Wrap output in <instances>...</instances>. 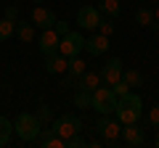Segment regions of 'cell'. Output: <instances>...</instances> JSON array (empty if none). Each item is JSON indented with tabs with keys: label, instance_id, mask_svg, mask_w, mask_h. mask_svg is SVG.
I'll list each match as a JSON object with an SVG mask.
<instances>
[{
	"label": "cell",
	"instance_id": "obj_1",
	"mask_svg": "<svg viewBox=\"0 0 159 148\" xmlns=\"http://www.w3.org/2000/svg\"><path fill=\"white\" fill-rule=\"evenodd\" d=\"M114 116H117L122 124H133L143 116V101L135 93H125V95L117 98V108H114Z\"/></svg>",
	"mask_w": 159,
	"mask_h": 148
},
{
	"label": "cell",
	"instance_id": "obj_2",
	"mask_svg": "<svg viewBox=\"0 0 159 148\" xmlns=\"http://www.w3.org/2000/svg\"><path fill=\"white\" fill-rule=\"evenodd\" d=\"M96 130L106 146H119L122 143V122L111 119V114H101L96 122Z\"/></svg>",
	"mask_w": 159,
	"mask_h": 148
},
{
	"label": "cell",
	"instance_id": "obj_3",
	"mask_svg": "<svg viewBox=\"0 0 159 148\" xmlns=\"http://www.w3.org/2000/svg\"><path fill=\"white\" fill-rule=\"evenodd\" d=\"M40 130H43V122L37 119V114H29V111H24V114L16 116V135L21 137L24 143L37 140Z\"/></svg>",
	"mask_w": 159,
	"mask_h": 148
},
{
	"label": "cell",
	"instance_id": "obj_4",
	"mask_svg": "<svg viewBox=\"0 0 159 148\" xmlns=\"http://www.w3.org/2000/svg\"><path fill=\"white\" fill-rule=\"evenodd\" d=\"M90 108L98 111V114H114L117 108V95H114L111 87H96L93 90V101H90Z\"/></svg>",
	"mask_w": 159,
	"mask_h": 148
},
{
	"label": "cell",
	"instance_id": "obj_5",
	"mask_svg": "<svg viewBox=\"0 0 159 148\" xmlns=\"http://www.w3.org/2000/svg\"><path fill=\"white\" fill-rule=\"evenodd\" d=\"M51 127H53V132H56L58 137H64V140H66V137L82 132V119H80L77 114H64V116H58V119H53Z\"/></svg>",
	"mask_w": 159,
	"mask_h": 148
},
{
	"label": "cell",
	"instance_id": "obj_6",
	"mask_svg": "<svg viewBox=\"0 0 159 148\" xmlns=\"http://www.w3.org/2000/svg\"><path fill=\"white\" fill-rule=\"evenodd\" d=\"M80 50H85V37L80 32H72V29H69L61 37V42H58V53L66 56V58H72V56H80Z\"/></svg>",
	"mask_w": 159,
	"mask_h": 148
},
{
	"label": "cell",
	"instance_id": "obj_7",
	"mask_svg": "<svg viewBox=\"0 0 159 148\" xmlns=\"http://www.w3.org/2000/svg\"><path fill=\"white\" fill-rule=\"evenodd\" d=\"M58 42H61V34L53 27H48V29H43L40 37H37V50L43 53V56H51V53L58 50Z\"/></svg>",
	"mask_w": 159,
	"mask_h": 148
},
{
	"label": "cell",
	"instance_id": "obj_8",
	"mask_svg": "<svg viewBox=\"0 0 159 148\" xmlns=\"http://www.w3.org/2000/svg\"><path fill=\"white\" fill-rule=\"evenodd\" d=\"M122 143L130 148H143L148 140H146L143 127H138V122H133V124H122Z\"/></svg>",
	"mask_w": 159,
	"mask_h": 148
},
{
	"label": "cell",
	"instance_id": "obj_9",
	"mask_svg": "<svg viewBox=\"0 0 159 148\" xmlns=\"http://www.w3.org/2000/svg\"><path fill=\"white\" fill-rule=\"evenodd\" d=\"M29 21L34 24V29H48V27L56 24V13H53L51 8H45V6H34Z\"/></svg>",
	"mask_w": 159,
	"mask_h": 148
},
{
	"label": "cell",
	"instance_id": "obj_10",
	"mask_svg": "<svg viewBox=\"0 0 159 148\" xmlns=\"http://www.w3.org/2000/svg\"><path fill=\"white\" fill-rule=\"evenodd\" d=\"M98 21H101V11L96 6H82L77 11V24L80 29H96Z\"/></svg>",
	"mask_w": 159,
	"mask_h": 148
},
{
	"label": "cell",
	"instance_id": "obj_11",
	"mask_svg": "<svg viewBox=\"0 0 159 148\" xmlns=\"http://www.w3.org/2000/svg\"><path fill=\"white\" fill-rule=\"evenodd\" d=\"M122 66H125L122 58H109V63L103 66V72H101V82L109 85V87H111L114 82H119L122 80Z\"/></svg>",
	"mask_w": 159,
	"mask_h": 148
},
{
	"label": "cell",
	"instance_id": "obj_12",
	"mask_svg": "<svg viewBox=\"0 0 159 148\" xmlns=\"http://www.w3.org/2000/svg\"><path fill=\"white\" fill-rule=\"evenodd\" d=\"M45 72L48 74H64L69 72V58L61 56V53H51V56H45Z\"/></svg>",
	"mask_w": 159,
	"mask_h": 148
},
{
	"label": "cell",
	"instance_id": "obj_13",
	"mask_svg": "<svg viewBox=\"0 0 159 148\" xmlns=\"http://www.w3.org/2000/svg\"><path fill=\"white\" fill-rule=\"evenodd\" d=\"M37 146H43V148H66V140L64 137H58L56 132H53V127H43L40 130V135H37Z\"/></svg>",
	"mask_w": 159,
	"mask_h": 148
},
{
	"label": "cell",
	"instance_id": "obj_14",
	"mask_svg": "<svg viewBox=\"0 0 159 148\" xmlns=\"http://www.w3.org/2000/svg\"><path fill=\"white\" fill-rule=\"evenodd\" d=\"M77 85H80V90L93 93L96 87H101V74H98V72H90V69H85V72L77 77Z\"/></svg>",
	"mask_w": 159,
	"mask_h": 148
},
{
	"label": "cell",
	"instance_id": "obj_15",
	"mask_svg": "<svg viewBox=\"0 0 159 148\" xmlns=\"http://www.w3.org/2000/svg\"><path fill=\"white\" fill-rule=\"evenodd\" d=\"M85 50L90 53V56H101V53L109 50V37H103V34H93V37H88L85 40Z\"/></svg>",
	"mask_w": 159,
	"mask_h": 148
},
{
	"label": "cell",
	"instance_id": "obj_16",
	"mask_svg": "<svg viewBox=\"0 0 159 148\" xmlns=\"http://www.w3.org/2000/svg\"><path fill=\"white\" fill-rule=\"evenodd\" d=\"M135 21L141 24V27L159 29V24H157V16H154V11H148V8H138V11H135Z\"/></svg>",
	"mask_w": 159,
	"mask_h": 148
},
{
	"label": "cell",
	"instance_id": "obj_17",
	"mask_svg": "<svg viewBox=\"0 0 159 148\" xmlns=\"http://www.w3.org/2000/svg\"><path fill=\"white\" fill-rule=\"evenodd\" d=\"M16 34H19V40H21V42H32L34 40V24L19 19V21H16Z\"/></svg>",
	"mask_w": 159,
	"mask_h": 148
},
{
	"label": "cell",
	"instance_id": "obj_18",
	"mask_svg": "<svg viewBox=\"0 0 159 148\" xmlns=\"http://www.w3.org/2000/svg\"><path fill=\"white\" fill-rule=\"evenodd\" d=\"M122 80L130 85V90L133 87H143V74L135 72V69H122Z\"/></svg>",
	"mask_w": 159,
	"mask_h": 148
},
{
	"label": "cell",
	"instance_id": "obj_19",
	"mask_svg": "<svg viewBox=\"0 0 159 148\" xmlns=\"http://www.w3.org/2000/svg\"><path fill=\"white\" fill-rule=\"evenodd\" d=\"M101 13L117 19L119 13H122V3H119V0H103V3H101Z\"/></svg>",
	"mask_w": 159,
	"mask_h": 148
},
{
	"label": "cell",
	"instance_id": "obj_20",
	"mask_svg": "<svg viewBox=\"0 0 159 148\" xmlns=\"http://www.w3.org/2000/svg\"><path fill=\"white\" fill-rule=\"evenodd\" d=\"M13 32H16V21H11V19H0V42L11 40Z\"/></svg>",
	"mask_w": 159,
	"mask_h": 148
},
{
	"label": "cell",
	"instance_id": "obj_21",
	"mask_svg": "<svg viewBox=\"0 0 159 148\" xmlns=\"http://www.w3.org/2000/svg\"><path fill=\"white\" fill-rule=\"evenodd\" d=\"M11 132H13V124L6 119V116H0V148L8 146V140H11Z\"/></svg>",
	"mask_w": 159,
	"mask_h": 148
},
{
	"label": "cell",
	"instance_id": "obj_22",
	"mask_svg": "<svg viewBox=\"0 0 159 148\" xmlns=\"http://www.w3.org/2000/svg\"><path fill=\"white\" fill-rule=\"evenodd\" d=\"M85 69H88V63L82 61L80 56H72V58H69V74H72V77H80Z\"/></svg>",
	"mask_w": 159,
	"mask_h": 148
},
{
	"label": "cell",
	"instance_id": "obj_23",
	"mask_svg": "<svg viewBox=\"0 0 159 148\" xmlns=\"http://www.w3.org/2000/svg\"><path fill=\"white\" fill-rule=\"evenodd\" d=\"M90 101H93V93L77 90V95H74V106L77 108H90Z\"/></svg>",
	"mask_w": 159,
	"mask_h": 148
},
{
	"label": "cell",
	"instance_id": "obj_24",
	"mask_svg": "<svg viewBox=\"0 0 159 148\" xmlns=\"http://www.w3.org/2000/svg\"><path fill=\"white\" fill-rule=\"evenodd\" d=\"M96 29H101V34H103V37H111V34H114V19H111V16L101 19Z\"/></svg>",
	"mask_w": 159,
	"mask_h": 148
},
{
	"label": "cell",
	"instance_id": "obj_25",
	"mask_svg": "<svg viewBox=\"0 0 159 148\" xmlns=\"http://www.w3.org/2000/svg\"><path fill=\"white\" fill-rule=\"evenodd\" d=\"M82 146H88V143H85V137L80 135V132L72 135V137H66V148H82Z\"/></svg>",
	"mask_w": 159,
	"mask_h": 148
},
{
	"label": "cell",
	"instance_id": "obj_26",
	"mask_svg": "<svg viewBox=\"0 0 159 148\" xmlns=\"http://www.w3.org/2000/svg\"><path fill=\"white\" fill-rule=\"evenodd\" d=\"M111 90H114V95H125V93H130V85H127V82L125 80H119V82H114V85H111Z\"/></svg>",
	"mask_w": 159,
	"mask_h": 148
},
{
	"label": "cell",
	"instance_id": "obj_27",
	"mask_svg": "<svg viewBox=\"0 0 159 148\" xmlns=\"http://www.w3.org/2000/svg\"><path fill=\"white\" fill-rule=\"evenodd\" d=\"M37 119L43 122V124H45V122H51V119H53V114H51V106H40V108H37Z\"/></svg>",
	"mask_w": 159,
	"mask_h": 148
},
{
	"label": "cell",
	"instance_id": "obj_28",
	"mask_svg": "<svg viewBox=\"0 0 159 148\" xmlns=\"http://www.w3.org/2000/svg\"><path fill=\"white\" fill-rule=\"evenodd\" d=\"M148 124H151V127H159V103L148 108Z\"/></svg>",
	"mask_w": 159,
	"mask_h": 148
},
{
	"label": "cell",
	"instance_id": "obj_29",
	"mask_svg": "<svg viewBox=\"0 0 159 148\" xmlns=\"http://www.w3.org/2000/svg\"><path fill=\"white\" fill-rule=\"evenodd\" d=\"M53 29H56V32H58V34L64 37V34L69 32V21H58V19H56V24H53Z\"/></svg>",
	"mask_w": 159,
	"mask_h": 148
},
{
	"label": "cell",
	"instance_id": "obj_30",
	"mask_svg": "<svg viewBox=\"0 0 159 148\" xmlns=\"http://www.w3.org/2000/svg\"><path fill=\"white\" fill-rule=\"evenodd\" d=\"M6 19H11V21H19V8H16V6H8V8H6Z\"/></svg>",
	"mask_w": 159,
	"mask_h": 148
},
{
	"label": "cell",
	"instance_id": "obj_31",
	"mask_svg": "<svg viewBox=\"0 0 159 148\" xmlns=\"http://www.w3.org/2000/svg\"><path fill=\"white\" fill-rule=\"evenodd\" d=\"M154 146H157V148H159V132H157V140H154Z\"/></svg>",
	"mask_w": 159,
	"mask_h": 148
},
{
	"label": "cell",
	"instance_id": "obj_32",
	"mask_svg": "<svg viewBox=\"0 0 159 148\" xmlns=\"http://www.w3.org/2000/svg\"><path fill=\"white\" fill-rule=\"evenodd\" d=\"M154 16H157V24H159V8H157V11H154Z\"/></svg>",
	"mask_w": 159,
	"mask_h": 148
},
{
	"label": "cell",
	"instance_id": "obj_33",
	"mask_svg": "<svg viewBox=\"0 0 159 148\" xmlns=\"http://www.w3.org/2000/svg\"><path fill=\"white\" fill-rule=\"evenodd\" d=\"M34 3H37V6H40V3H45V0H34Z\"/></svg>",
	"mask_w": 159,
	"mask_h": 148
},
{
	"label": "cell",
	"instance_id": "obj_34",
	"mask_svg": "<svg viewBox=\"0 0 159 148\" xmlns=\"http://www.w3.org/2000/svg\"><path fill=\"white\" fill-rule=\"evenodd\" d=\"M13 3H19V0H13Z\"/></svg>",
	"mask_w": 159,
	"mask_h": 148
}]
</instances>
